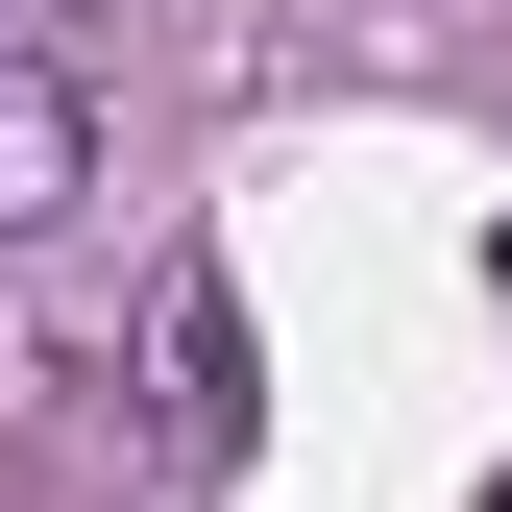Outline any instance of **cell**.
<instances>
[{"mask_svg": "<svg viewBox=\"0 0 512 512\" xmlns=\"http://www.w3.org/2000/svg\"><path fill=\"white\" fill-rule=\"evenodd\" d=\"M488 293H512V244H488Z\"/></svg>", "mask_w": 512, "mask_h": 512, "instance_id": "obj_3", "label": "cell"}, {"mask_svg": "<svg viewBox=\"0 0 512 512\" xmlns=\"http://www.w3.org/2000/svg\"><path fill=\"white\" fill-rule=\"evenodd\" d=\"M74 196H98V98L49 74V49H0V244H49Z\"/></svg>", "mask_w": 512, "mask_h": 512, "instance_id": "obj_2", "label": "cell"}, {"mask_svg": "<svg viewBox=\"0 0 512 512\" xmlns=\"http://www.w3.org/2000/svg\"><path fill=\"white\" fill-rule=\"evenodd\" d=\"M147 415H171V464H244V439H269V366H244V293H220V269H171V317H147Z\"/></svg>", "mask_w": 512, "mask_h": 512, "instance_id": "obj_1", "label": "cell"}, {"mask_svg": "<svg viewBox=\"0 0 512 512\" xmlns=\"http://www.w3.org/2000/svg\"><path fill=\"white\" fill-rule=\"evenodd\" d=\"M488 512H512V488H488Z\"/></svg>", "mask_w": 512, "mask_h": 512, "instance_id": "obj_4", "label": "cell"}]
</instances>
